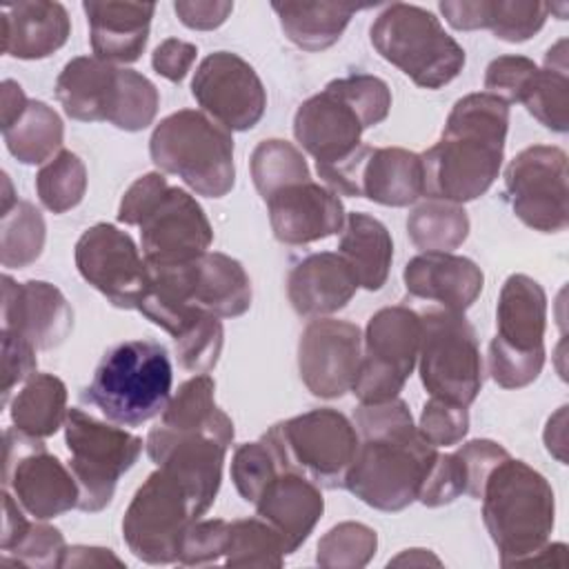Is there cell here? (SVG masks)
I'll list each match as a JSON object with an SVG mask.
<instances>
[{"label": "cell", "instance_id": "obj_53", "mask_svg": "<svg viewBox=\"0 0 569 569\" xmlns=\"http://www.w3.org/2000/svg\"><path fill=\"white\" fill-rule=\"evenodd\" d=\"M453 453L458 456L465 471V482H467L465 493H469L473 500H480L485 480L491 473V469L500 465L505 458H509V451L500 442L489 438L469 440L460 445Z\"/></svg>", "mask_w": 569, "mask_h": 569}, {"label": "cell", "instance_id": "obj_21", "mask_svg": "<svg viewBox=\"0 0 569 569\" xmlns=\"http://www.w3.org/2000/svg\"><path fill=\"white\" fill-rule=\"evenodd\" d=\"M269 222L276 240L284 244H309L325 240L345 227V207L336 191L329 187L305 180L293 182L267 200Z\"/></svg>", "mask_w": 569, "mask_h": 569}, {"label": "cell", "instance_id": "obj_28", "mask_svg": "<svg viewBox=\"0 0 569 569\" xmlns=\"http://www.w3.org/2000/svg\"><path fill=\"white\" fill-rule=\"evenodd\" d=\"M2 51L18 60L49 58L71 36V18L60 2L24 0L0 9Z\"/></svg>", "mask_w": 569, "mask_h": 569}, {"label": "cell", "instance_id": "obj_13", "mask_svg": "<svg viewBox=\"0 0 569 569\" xmlns=\"http://www.w3.org/2000/svg\"><path fill=\"white\" fill-rule=\"evenodd\" d=\"M196 518L184 485L158 467L138 487L124 511L122 540L138 560L171 565L178 562L182 533Z\"/></svg>", "mask_w": 569, "mask_h": 569}, {"label": "cell", "instance_id": "obj_40", "mask_svg": "<svg viewBox=\"0 0 569 569\" xmlns=\"http://www.w3.org/2000/svg\"><path fill=\"white\" fill-rule=\"evenodd\" d=\"M249 167L253 187L262 196V200H267L271 193L287 184L311 180V171L302 151L280 138L258 142L251 153Z\"/></svg>", "mask_w": 569, "mask_h": 569}, {"label": "cell", "instance_id": "obj_23", "mask_svg": "<svg viewBox=\"0 0 569 569\" xmlns=\"http://www.w3.org/2000/svg\"><path fill=\"white\" fill-rule=\"evenodd\" d=\"M365 129L360 113L329 82L293 116V136L316 158V164H336L349 158L362 144Z\"/></svg>", "mask_w": 569, "mask_h": 569}, {"label": "cell", "instance_id": "obj_59", "mask_svg": "<svg viewBox=\"0 0 569 569\" xmlns=\"http://www.w3.org/2000/svg\"><path fill=\"white\" fill-rule=\"evenodd\" d=\"M102 565L122 567L124 562L118 556H113L111 549L84 547V545L67 547L62 556V567H102Z\"/></svg>", "mask_w": 569, "mask_h": 569}, {"label": "cell", "instance_id": "obj_4", "mask_svg": "<svg viewBox=\"0 0 569 569\" xmlns=\"http://www.w3.org/2000/svg\"><path fill=\"white\" fill-rule=\"evenodd\" d=\"M149 269V284L138 311L167 329L187 309H202L218 318H238L251 307V280L244 267L220 251H207L182 264Z\"/></svg>", "mask_w": 569, "mask_h": 569}, {"label": "cell", "instance_id": "obj_17", "mask_svg": "<svg viewBox=\"0 0 569 569\" xmlns=\"http://www.w3.org/2000/svg\"><path fill=\"white\" fill-rule=\"evenodd\" d=\"M80 276L118 309H138L149 269L133 238L109 222L89 227L76 242Z\"/></svg>", "mask_w": 569, "mask_h": 569}, {"label": "cell", "instance_id": "obj_20", "mask_svg": "<svg viewBox=\"0 0 569 569\" xmlns=\"http://www.w3.org/2000/svg\"><path fill=\"white\" fill-rule=\"evenodd\" d=\"M144 447L156 467L167 469L184 485L196 516H204L218 496L229 442L204 431L178 433L156 425L147 433Z\"/></svg>", "mask_w": 569, "mask_h": 569}, {"label": "cell", "instance_id": "obj_9", "mask_svg": "<svg viewBox=\"0 0 569 569\" xmlns=\"http://www.w3.org/2000/svg\"><path fill=\"white\" fill-rule=\"evenodd\" d=\"M262 438L273 447L282 469H293L327 489L345 485L360 447L356 425L331 407L276 422Z\"/></svg>", "mask_w": 569, "mask_h": 569}, {"label": "cell", "instance_id": "obj_58", "mask_svg": "<svg viewBox=\"0 0 569 569\" xmlns=\"http://www.w3.org/2000/svg\"><path fill=\"white\" fill-rule=\"evenodd\" d=\"M27 511L20 502L11 496V491H2V531H0V549L2 553L9 551L29 529L31 520H27Z\"/></svg>", "mask_w": 569, "mask_h": 569}, {"label": "cell", "instance_id": "obj_52", "mask_svg": "<svg viewBox=\"0 0 569 569\" xmlns=\"http://www.w3.org/2000/svg\"><path fill=\"white\" fill-rule=\"evenodd\" d=\"M538 64L525 56H498L487 64L485 91L498 96L507 104L520 102Z\"/></svg>", "mask_w": 569, "mask_h": 569}, {"label": "cell", "instance_id": "obj_48", "mask_svg": "<svg viewBox=\"0 0 569 569\" xmlns=\"http://www.w3.org/2000/svg\"><path fill=\"white\" fill-rule=\"evenodd\" d=\"M489 376L502 389H522L531 385L545 367V349L518 351L500 342L496 336L489 342Z\"/></svg>", "mask_w": 569, "mask_h": 569}, {"label": "cell", "instance_id": "obj_22", "mask_svg": "<svg viewBox=\"0 0 569 569\" xmlns=\"http://www.w3.org/2000/svg\"><path fill=\"white\" fill-rule=\"evenodd\" d=\"M2 329L20 333L36 349H53L71 333L73 309L51 282L2 276Z\"/></svg>", "mask_w": 569, "mask_h": 569}, {"label": "cell", "instance_id": "obj_54", "mask_svg": "<svg viewBox=\"0 0 569 569\" xmlns=\"http://www.w3.org/2000/svg\"><path fill=\"white\" fill-rule=\"evenodd\" d=\"M467 491L465 471L456 453H438L436 462L431 465L418 500L425 507H442L453 502Z\"/></svg>", "mask_w": 569, "mask_h": 569}, {"label": "cell", "instance_id": "obj_34", "mask_svg": "<svg viewBox=\"0 0 569 569\" xmlns=\"http://www.w3.org/2000/svg\"><path fill=\"white\" fill-rule=\"evenodd\" d=\"M158 425L178 433H213L229 445L233 440V422L216 405V382L209 373H196L193 378L184 380L169 398Z\"/></svg>", "mask_w": 569, "mask_h": 569}, {"label": "cell", "instance_id": "obj_38", "mask_svg": "<svg viewBox=\"0 0 569 569\" xmlns=\"http://www.w3.org/2000/svg\"><path fill=\"white\" fill-rule=\"evenodd\" d=\"M9 153L22 164H42L51 160L64 140V124L56 109L42 100H29L20 118L2 129Z\"/></svg>", "mask_w": 569, "mask_h": 569}, {"label": "cell", "instance_id": "obj_42", "mask_svg": "<svg viewBox=\"0 0 569 569\" xmlns=\"http://www.w3.org/2000/svg\"><path fill=\"white\" fill-rule=\"evenodd\" d=\"M287 553L280 533L260 516L231 522L224 565L229 567H282Z\"/></svg>", "mask_w": 569, "mask_h": 569}, {"label": "cell", "instance_id": "obj_26", "mask_svg": "<svg viewBox=\"0 0 569 569\" xmlns=\"http://www.w3.org/2000/svg\"><path fill=\"white\" fill-rule=\"evenodd\" d=\"M253 505L256 516L267 520L280 533L287 553L298 551L325 511L320 487L293 469H280Z\"/></svg>", "mask_w": 569, "mask_h": 569}, {"label": "cell", "instance_id": "obj_46", "mask_svg": "<svg viewBox=\"0 0 569 569\" xmlns=\"http://www.w3.org/2000/svg\"><path fill=\"white\" fill-rule=\"evenodd\" d=\"M282 469L273 447L260 438L256 442H244L233 451L231 458V480L247 502H256L262 489L278 476Z\"/></svg>", "mask_w": 569, "mask_h": 569}, {"label": "cell", "instance_id": "obj_7", "mask_svg": "<svg viewBox=\"0 0 569 569\" xmlns=\"http://www.w3.org/2000/svg\"><path fill=\"white\" fill-rule=\"evenodd\" d=\"M436 458L438 447L422 440L416 425L360 436L342 487L378 511H402L418 500Z\"/></svg>", "mask_w": 569, "mask_h": 569}, {"label": "cell", "instance_id": "obj_10", "mask_svg": "<svg viewBox=\"0 0 569 569\" xmlns=\"http://www.w3.org/2000/svg\"><path fill=\"white\" fill-rule=\"evenodd\" d=\"M64 442L71 456L69 469L80 489L78 509L87 513L102 511L111 502L120 476L138 462L144 447L140 436L78 407L67 411Z\"/></svg>", "mask_w": 569, "mask_h": 569}, {"label": "cell", "instance_id": "obj_37", "mask_svg": "<svg viewBox=\"0 0 569 569\" xmlns=\"http://www.w3.org/2000/svg\"><path fill=\"white\" fill-rule=\"evenodd\" d=\"M67 387L53 373H33L11 400V422L31 438H49L67 420Z\"/></svg>", "mask_w": 569, "mask_h": 569}, {"label": "cell", "instance_id": "obj_61", "mask_svg": "<svg viewBox=\"0 0 569 569\" xmlns=\"http://www.w3.org/2000/svg\"><path fill=\"white\" fill-rule=\"evenodd\" d=\"M545 447L562 465H567V405H562L545 427Z\"/></svg>", "mask_w": 569, "mask_h": 569}, {"label": "cell", "instance_id": "obj_25", "mask_svg": "<svg viewBox=\"0 0 569 569\" xmlns=\"http://www.w3.org/2000/svg\"><path fill=\"white\" fill-rule=\"evenodd\" d=\"M351 264L338 251H318L293 264L287 296L302 318H325L340 311L358 291Z\"/></svg>", "mask_w": 569, "mask_h": 569}, {"label": "cell", "instance_id": "obj_35", "mask_svg": "<svg viewBox=\"0 0 569 569\" xmlns=\"http://www.w3.org/2000/svg\"><path fill=\"white\" fill-rule=\"evenodd\" d=\"M47 224L42 213L13 196L9 176L2 173L0 207V262L9 269H24L36 262L44 249Z\"/></svg>", "mask_w": 569, "mask_h": 569}, {"label": "cell", "instance_id": "obj_6", "mask_svg": "<svg viewBox=\"0 0 569 569\" xmlns=\"http://www.w3.org/2000/svg\"><path fill=\"white\" fill-rule=\"evenodd\" d=\"M153 164L178 176L193 193L222 198L233 189V138L220 122L198 109H180L162 118L151 138Z\"/></svg>", "mask_w": 569, "mask_h": 569}, {"label": "cell", "instance_id": "obj_55", "mask_svg": "<svg viewBox=\"0 0 569 569\" xmlns=\"http://www.w3.org/2000/svg\"><path fill=\"white\" fill-rule=\"evenodd\" d=\"M0 353H2V385H0L2 405H9L11 391L36 373V367H38L36 347L20 333L2 329Z\"/></svg>", "mask_w": 569, "mask_h": 569}, {"label": "cell", "instance_id": "obj_24", "mask_svg": "<svg viewBox=\"0 0 569 569\" xmlns=\"http://www.w3.org/2000/svg\"><path fill=\"white\" fill-rule=\"evenodd\" d=\"M409 296L438 302L445 311L465 313L480 296L482 269L465 256L451 251H422L402 269Z\"/></svg>", "mask_w": 569, "mask_h": 569}, {"label": "cell", "instance_id": "obj_49", "mask_svg": "<svg viewBox=\"0 0 569 569\" xmlns=\"http://www.w3.org/2000/svg\"><path fill=\"white\" fill-rule=\"evenodd\" d=\"M64 538L62 533L40 522H31L24 536L2 556V565H24V567H36V569H53L62 567V556H64Z\"/></svg>", "mask_w": 569, "mask_h": 569}, {"label": "cell", "instance_id": "obj_33", "mask_svg": "<svg viewBox=\"0 0 569 569\" xmlns=\"http://www.w3.org/2000/svg\"><path fill=\"white\" fill-rule=\"evenodd\" d=\"M271 9L287 40L311 53L333 47L358 11L340 2H271Z\"/></svg>", "mask_w": 569, "mask_h": 569}, {"label": "cell", "instance_id": "obj_44", "mask_svg": "<svg viewBox=\"0 0 569 569\" xmlns=\"http://www.w3.org/2000/svg\"><path fill=\"white\" fill-rule=\"evenodd\" d=\"M158 107L160 93L156 84L136 69L120 67L107 122L122 131H142L156 120Z\"/></svg>", "mask_w": 569, "mask_h": 569}, {"label": "cell", "instance_id": "obj_29", "mask_svg": "<svg viewBox=\"0 0 569 569\" xmlns=\"http://www.w3.org/2000/svg\"><path fill=\"white\" fill-rule=\"evenodd\" d=\"M438 9L458 31L489 29L511 44L533 38L549 16V2L540 0H442Z\"/></svg>", "mask_w": 569, "mask_h": 569}, {"label": "cell", "instance_id": "obj_50", "mask_svg": "<svg viewBox=\"0 0 569 569\" xmlns=\"http://www.w3.org/2000/svg\"><path fill=\"white\" fill-rule=\"evenodd\" d=\"M231 522L222 518H196L182 533L178 562L180 565H211L224 558L229 545Z\"/></svg>", "mask_w": 569, "mask_h": 569}, {"label": "cell", "instance_id": "obj_39", "mask_svg": "<svg viewBox=\"0 0 569 569\" xmlns=\"http://www.w3.org/2000/svg\"><path fill=\"white\" fill-rule=\"evenodd\" d=\"M407 233L422 251H453L469 236V216L462 204L427 200L409 213Z\"/></svg>", "mask_w": 569, "mask_h": 569}, {"label": "cell", "instance_id": "obj_5", "mask_svg": "<svg viewBox=\"0 0 569 569\" xmlns=\"http://www.w3.org/2000/svg\"><path fill=\"white\" fill-rule=\"evenodd\" d=\"M173 367L164 345L156 340H124L98 362L82 400L109 422L138 427L160 416L171 398Z\"/></svg>", "mask_w": 569, "mask_h": 569}, {"label": "cell", "instance_id": "obj_56", "mask_svg": "<svg viewBox=\"0 0 569 569\" xmlns=\"http://www.w3.org/2000/svg\"><path fill=\"white\" fill-rule=\"evenodd\" d=\"M198 47L193 42L180 38L162 40L151 53V67L158 76L167 78L169 82H182L189 73L191 64L196 62Z\"/></svg>", "mask_w": 569, "mask_h": 569}, {"label": "cell", "instance_id": "obj_16", "mask_svg": "<svg viewBox=\"0 0 569 569\" xmlns=\"http://www.w3.org/2000/svg\"><path fill=\"white\" fill-rule=\"evenodd\" d=\"M505 191L520 222L542 233L569 227L567 153L553 144H531L505 169Z\"/></svg>", "mask_w": 569, "mask_h": 569}, {"label": "cell", "instance_id": "obj_14", "mask_svg": "<svg viewBox=\"0 0 569 569\" xmlns=\"http://www.w3.org/2000/svg\"><path fill=\"white\" fill-rule=\"evenodd\" d=\"M316 171L331 191L385 207H409L425 191L422 160L402 147L360 144L349 158L316 164Z\"/></svg>", "mask_w": 569, "mask_h": 569}, {"label": "cell", "instance_id": "obj_51", "mask_svg": "<svg viewBox=\"0 0 569 569\" xmlns=\"http://www.w3.org/2000/svg\"><path fill=\"white\" fill-rule=\"evenodd\" d=\"M467 431H469L467 407H460L433 396L425 402L420 422H418V433L422 436V440H427L433 447H453L462 442Z\"/></svg>", "mask_w": 569, "mask_h": 569}, {"label": "cell", "instance_id": "obj_8", "mask_svg": "<svg viewBox=\"0 0 569 569\" xmlns=\"http://www.w3.org/2000/svg\"><path fill=\"white\" fill-rule=\"evenodd\" d=\"M373 49L398 67L413 84L440 89L465 67V49L445 31L440 20L409 2L385 7L369 29Z\"/></svg>", "mask_w": 569, "mask_h": 569}, {"label": "cell", "instance_id": "obj_43", "mask_svg": "<svg viewBox=\"0 0 569 569\" xmlns=\"http://www.w3.org/2000/svg\"><path fill=\"white\" fill-rule=\"evenodd\" d=\"M178 362L191 373H209L222 353L224 329L218 316L196 309L171 336Z\"/></svg>", "mask_w": 569, "mask_h": 569}, {"label": "cell", "instance_id": "obj_62", "mask_svg": "<svg viewBox=\"0 0 569 569\" xmlns=\"http://www.w3.org/2000/svg\"><path fill=\"white\" fill-rule=\"evenodd\" d=\"M389 567H425V565H436L440 567V558L433 556L429 549H405L402 553H398L396 558H391L387 562Z\"/></svg>", "mask_w": 569, "mask_h": 569}, {"label": "cell", "instance_id": "obj_12", "mask_svg": "<svg viewBox=\"0 0 569 569\" xmlns=\"http://www.w3.org/2000/svg\"><path fill=\"white\" fill-rule=\"evenodd\" d=\"M422 318L405 305L378 309L362 336V356L353 380L360 402H385L398 398L418 365Z\"/></svg>", "mask_w": 569, "mask_h": 569}, {"label": "cell", "instance_id": "obj_18", "mask_svg": "<svg viewBox=\"0 0 569 569\" xmlns=\"http://www.w3.org/2000/svg\"><path fill=\"white\" fill-rule=\"evenodd\" d=\"M191 93L207 116L227 131L253 129L267 109V91L256 69L231 51L209 53L196 69Z\"/></svg>", "mask_w": 569, "mask_h": 569}, {"label": "cell", "instance_id": "obj_32", "mask_svg": "<svg viewBox=\"0 0 569 569\" xmlns=\"http://www.w3.org/2000/svg\"><path fill=\"white\" fill-rule=\"evenodd\" d=\"M338 253L351 264L362 289L378 291L385 287L393 260V240L378 218L362 211L347 213Z\"/></svg>", "mask_w": 569, "mask_h": 569}, {"label": "cell", "instance_id": "obj_45", "mask_svg": "<svg viewBox=\"0 0 569 569\" xmlns=\"http://www.w3.org/2000/svg\"><path fill=\"white\" fill-rule=\"evenodd\" d=\"M378 549V533L362 522L345 520L331 527L320 540L316 562L327 569H362Z\"/></svg>", "mask_w": 569, "mask_h": 569}, {"label": "cell", "instance_id": "obj_36", "mask_svg": "<svg viewBox=\"0 0 569 569\" xmlns=\"http://www.w3.org/2000/svg\"><path fill=\"white\" fill-rule=\"evenodd\" d=\"M569 67L567 40L560 38L547 53L545 67H538L520 104L547 129L556 133L569 131Z\"/></svg>", "mask_w": 569, "mask_h": 569}, {"label": "cell", "instance_id": "obj_31", "mask_svg": "<svg viewBox=\"0 0 569 569\" xmlns=\"http://www.w3.org/2000/svg\"><path fill=\"white\" fill-rule=\"evenodd\" d=\"M116 64L96 56L71 58L56 78V98L64 113L78 122H102L109 118L116 80Z\"/></svg>", "mask_w": 569, "mask_h": 569}, {"label": "cell", "instance_id": "obj_47", "mask_svg": "<svg viewBox=\"0 0 569 569\" xmlns=\"http://www.w3.org/2000/svg\"><path fill=\"white\" fill-rule=\"evenodd\" d=\"M362 118L365 127H376L387 120L391 109L389 84L371 73H349L329 82Z\"/></svg>", "mask_w": 569, "mask_h": 569}, {"label": "cell", "instance_id": "obj_27", "mask_svg": "<svg viewBox=\"0 0 569 569\" xmlns=\"http://www.w3.org/2000/svg\"><path fill=\"white\" fill-rule=\"evenodd\" d=\"M89 22V42L93 56L116 62H136L149 40L153 2L87 0L82 4Z\"/></svg>", "mask_w": 569, "mask_h": 569}, {"label": "cell", "instance_id": "obj_41", "mask_svg": "<svg viewBox=\"0 0 569 569\" xmlns=\"http://www.w3.org/2000/svg\"><path fill=\"white\" fill-rule=\"evenodd\" d=\"M36 191L51 213H67L78 207L87 193V167L80 156L60 149L36 173Z\"/></svg>", "mask_w": 569, "mask_h": 569}, {"label": "cell", "instance_id": "obj_60", "mask_svg": "<svg viewBox=\"0 0 569 569\" xmlns=\"http://www.w3.org/2000/svg\"><path fill=\"white\" fill-rule=\"evenodd\" d=\"M29 98L24 96L22 87L16 80H2V89H0V124L2 129L11 127L20 113L27 109Z\"/></svg>", "mask_w": 569, "mask_h": 569}, {"label": "cell", "instance_id": "obj_15", "mask_svg": "<svg viewBox=\"0 0 569 569\" xmlns=\"http://www.w3.org/2000/svg\"><path fill=\"white\" fill-rule=\"evenodd\" d=\"M2 482L36 520H51L78 509L80 489L71 469L49 453L40 438H31L16 427L4 431Z\"/></svg>", "mask_w": 569, "mask_h": 569}, {"label": "cell", "instance_id": "obj_3", "mask_svg": "<svg viewBox=\"0 0 569 569\" xmlns=\"http://www.w3.org/2000/svg\"><path fill=\"white\" fill-rule=\"evenodd\" d=\"M118 220L140 227L144 262L151 267L182 264L209 251L211 222L200 202L184 189L171 187L160 171H149L124 191Z\"/></svg>", "mask_w": 569, "mask_h": 569}, {"label": "cell", "instance_id": "obj_2", "mask_svg": "<svg viewBox=\"0 0 569 569\" xmlns=\"http://www.w3.org/2000/svg\"><path fill=\"white\" fill-rule=\"evenodd\" d=\"M482 520L498 549L500 565H527L549 542L556 522V496L549 480L522 460L505 458L485 480Z\"/></svg>", "mask_w": 569, "mask_h": 569}, {"label": "cell", "instance_id": "obj_30", "mask_svg": "<svg viewBox=\"0 0 569 569\" xmlns=\"http://www.w3.org/2000/svg\"><path fill=\"white\" fill-rule=\"evenodd\" d=\"M547 293L527 273H511L498 296L496 338L518 351L545 349Z\"/></svg>", "mask_w": 569, "mask_h": 569}, {"label": "cell", "instance_id": "obj_19", "mask_svg": "<svg viewBox=\"0 0 569 569\" xmlns=\"http://www.w3.org/2000/svg\"><path fill=\"white\" fill-rule=\"evenodd\" d=\"M362 356V333L349 320L313 318L298 340V371L318 398H340L351 391Z\"/></svg>", "mask_w": 569, "mask_h": 569}, {"label": "cell", "instance_id": "obj_11", "mask_svg": "<svg viewBox=\"0 0 569 569\" xmlns=\"http://www.w3.org/2000/svg\"><path fill=\"white\" fill-rule=\"evenodd\" d=\"M418 349V373L425 389L440 400L469 407L482 389V358L465 313L427 311Z\"/></svg>", "mask_w": 569, "mask_h": 569}, {"label": "cell", "instance_id": "obj_57", "mask_svg": "<svg viewBox=\"0 0 569 569\" xmlns=\"http://www.w3.org/2000/svg\"><path fill=\"white\" fill-rule=\"evenodd\" d=\"M173 11L178 20L196 31H211L227 22L233 11L229 0H176Z\"/></svg>", "mask_w": 569, "mask_h": 569}, {"label": "cell", "instance_id": "obj_1", "mask_svg": "<svg viewBox=\"0 0 569 569\" xmlns=\"http://www.w3.org/2000/svg\"><path fill=\"white\" fill-rule=\"evenodd\" d=\"M509 129V104L493 93H467L449 111L440 140L422 160L425 191L431 200L465 204L496 182Z\"/></svg>", "mask_w": 569, "mask_h": 569}]
</instances>
